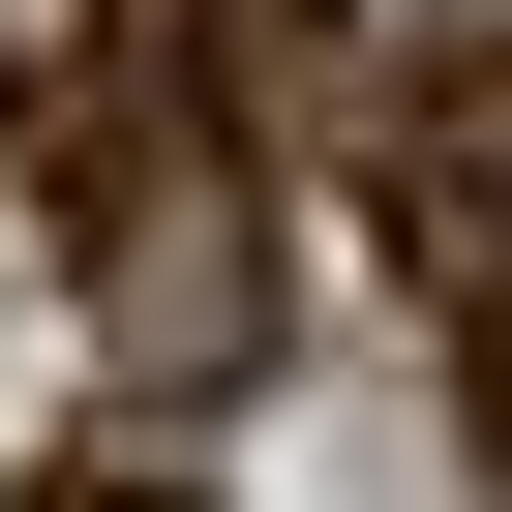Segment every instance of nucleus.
<instances>
[{"instance_id":"nucleus-1","label":"nucleus","mask_w":512,"mask_h":512,"mask_svg":"<svg viewBox=\"0 0 512 512\" xmlns=\"http://www.w3.org/2000/svg\"><path fill=\"white\" fill-rule=\"evenodd\" d=\"M392 241H422V302L482 332V422H512V31L392 91Z\"/></svg>"}]
</instances>
